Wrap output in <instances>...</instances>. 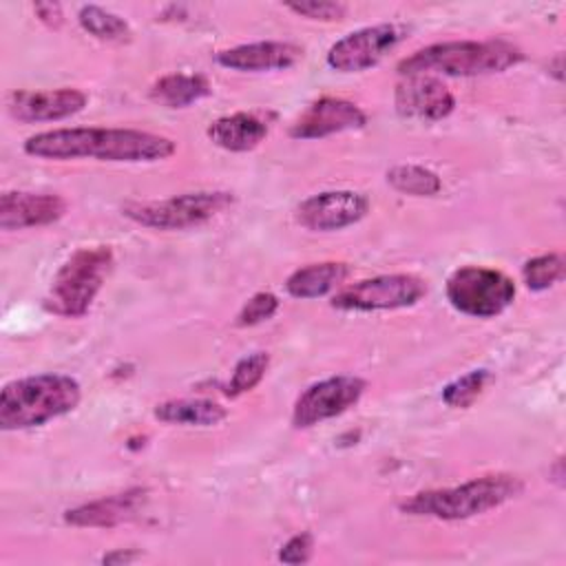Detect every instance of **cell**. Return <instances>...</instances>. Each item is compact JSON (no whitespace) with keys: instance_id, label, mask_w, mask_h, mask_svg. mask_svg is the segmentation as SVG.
Here are the masks:
<instances>
[{"instance_id":"d4e9b609","label":"cell","mask_w":566,"mask_h":566,"mask_svg":"<svg viewBox=\"0 0 566 566\" xmlns=\"http://www.w3.org/2000/svg\"><path fill=\"white\" fill-rule=\"evenodd\" d=\"M489 380H491V371L489 369H471L464 376H460V378L451 380L449 385H444L442 400L449 407L467 409V407H471L480 398V394L484 391Z\"/></svg>"},{"instance_id":"6da1fadb","label":"cell","mask_w":566,"mask_h":566,"mask_svg":"<svg viewBox=\"0 0 566 566\" xmlns=\"http://www.w3.org/2000/svg\"><path fill=\"white\" fill-rule=\"evenodd\" d=\"M24 153L40 159H99V161H159L175 153L170 137L137 128L75 126L35 133L24 142Z\"/></svg>"},{"instance_id":"9a60e30c","label":"cell","mask_w":566,"mask_h":566,"mask_svg":"<svg viewBox=\"0 0 566 566\" xmlns=\"http://www.w3.org/2000/svg\"><path fill=\"white\" fill-rule=\"evenodd\" d=\"M64 212L66 201L60 195L4 192L0 197V228L7 232L55 223Z\"/></svg>"},{"instance_id":"30bf717a","label":"cell","mask_w":566,"mask_h":566,"mask_svg":"<svg viewBox=\"0 0 566 566\" xmlns=\"http://www.w3.org/2000/svg\"><path fill=\"white\" fill-rule=\"evenodd\" d=\"M365 387L367 382L358 376H332L310 385L294 402L292 424L296 429H310L345 413L360 400Z\"/></svg>"},{"instance_id":"3957f363","label":"cell","mask_w":566,"mask_h":566,"mask_svg":"<svg viewBox=\"0 0 566 566\" xmlns=\"http://www.w3.org/2000/svg\"><path fill=\"white\" fill-rule=\"evenodd\" d=\"M524 53L506 40L438 42L418 49L398 64L400 75H453L473 77L506 71L522 62Z\"/></svg>"},{"instance_id":"e0dca14e","label":"cell","mask_w":566,"mask_h":566,"mask_svg":"<svg viewBox=\"0 0 566 566\" xmlns=\"http://www.w3.org/2000/svg\"><path fill=\"white\" fill-rule=\"evenodd\" d=\"M146 502L144 489H126L122 493H113L64 513V522L73 526H88V528H111L122 522L133 520Z\"/></svg>"},{"instance_id":"f546056e","label":"cell","mask_w":566,"mask_h":566,"mask_svg":"<svg viewBox=\"0 0 566 566\" xmlns=\"http://www.w3.org/2000/svg\"><path fill=\"white\" fill-rule=\"evenodd\" d=\"M38 18L51 27H57L62 22V7L57 2H38L33 7Z\"/></svg>"},{"instance_id":"603a6c76","label":"cell","mask_w":566,"mask_h":566,"mask_svg":"<svg viewBox=\"0 0 566 566\" xmlns=\"http://www.w3.org/2000/svg\"><path fill=\"white\" fill-rule=\"evenodd\" d=\"M387 184L398 192L413 197H433L442 190L440 177L433 170L416 164H400L387 170Z\"/></svg>"},{"instance_id":"2e32d148","label":"cell","mask_w":566,"mask_h":566,"mask_svg":"<svg viewBox=\"0 0 566 566\" xmlns=\"http://www.w3.org/2000/svg\"><path fill=\"white\" fill-rule=\"evenodd\" d=\"M301 55H303L301 46H296L292 42L265 40V42H252V44H239L232 49H223L214 55V60L230 71L263 73V71L290 69L301 60Z\"/></svg>"},{"instance_id":"44dd1931","label":"cell","mask_w":566,"mask_h":566,"mask_svg":"<svg viewBox=\"0 0 566 566\" xmlns=\"http://www.w3.org/2000/svg\"><path fill=\"white\" fill-rule=\"evenodd\" d=\"M210 91V82L199 73H170L153 84L150 99L166 108H186L208 97Z\"/></svg>"},{"instance_id":"52a82bcc","label":"cell","mask_w":566,"mask_h":566,"mask_svg":"<svg viewBox=\"0 0 566 566\" xmlns=\"http://www.w3.org/2000/svg\"><path fill=\"white\" fill-rule=\"evenodd\" d=\"M449 303L475 318H491L502 314L515 298V283L495 268L462 265L447 279Z\"/></svg>"},{"instance_id":"4dcf8cb0","label":"cell","mask_w":566,"mask_h":566,"mask_svg":"<svg viewBox=\"0 0 566 566\" xmlns=\"http://www.w3.org/2000/svg\"><path fill=\"white\" fill-rule=\"evenodd\" d=\"M137 557H139L137 551L126 548V551H113V553L104 555L102 562H104V564H130V562H135Z\"/></svg>"},{"instance_id":"f1b7e54d","label":"cell","mask_w":566,"mask_h":566,"mask_svg":"<svg viewBox=\"0 0 566 566\" xmlns=\"http://www.w3.org/2000/svg\"><path fill=\"white\" fill-rule=\"evenodd\" d=\"M314 539L310 533H296L292 535L279 551V559L283 564H305L312 557Z\"/></svg>"},{"instance_id":"7c38bea8","label":"cell","mask_w":566,"mask_h":566,"mask_svg":"<svg viewBox=\"0 0 566 566\" xmlns=\"http://www.w3.org/2000/svg\"><path fill=\"white\" fill-rule=\"evenodd\" d=\"M367 122L365 113L349 99L321 97L312 102L290 126L294 139H321L345 130L363 128Z\"/></svg>"},{"instance_id":"484cf974","label":"cell","mask_w":566,"mask_h":566,"mask_svg":"<svg viewBox=\"0 0 566 566\" xmlns=\"http://www.w3.org/2000/svg\"><path fill=\"white\" fill-rule=\"evenodd\" d=\"M522 276L528 290L542 292L564 279V256L557 252L533 256L524 263Z\"/></svg>"},{"instance_id":"4316f807","label":"cell","mask_w":566,"mask_h":566,"mask_svg":"<svg viewBox=\"0 0 566 566\" xmlns=\"http://www.w3.org/2000/svg\"><path fill=\"white\" fill-rule=\"evenodd\" d=\"M279 310V298L272 292H256L245 301V305L237 314V325L239 327H252L259 325L268 318H272Z\"/></svg>"},{"instance_id":"9c48e42d","label":"cell","mask_w":566,"mask_h":566,"mask_svg":"<svg viewBox=\"0 0 566 566\" xmlns=\"http://www.w3.org/2000/svg\"><path fill=\"white\" fill-rule=\"evenodd\" d=\"M407 38V27L382 22L356 29L336 40L327 51V64L340 73H358L376 66L389 51Z\"/></svg>"},{"instance_id":"5bb4252c","label":"cell","mask_w":566,"mask_h":566,"mask_svg":"<svg viewBox=\"0 0 566 566\" xmlns=\"http://www.w3.org/2000/svg\"><path fill=\"white\" fill-rule=\"evenodd\" d=\"M9 113L24 124L57 122L80 113L86 106V93L77 88H49V91H15L9 95Z\"/></svg>"},{"instance_id":"277c9868","label":"cell","mask_w":566,"mask_h":566,"mask_svg":"<svg viewBox=\"0 0 566 566\" xmlns=\"http://www.w3.org/2000/svg\"><path fill=\"white\" fill-rule=\"evenodd\" d=\"M524 484L511 473H489L449 489L420 491L400 502V511L416 517L467 520L517 497Z\"/></svg>"},{"instance_id":"ba28073f","label":"cell","mask_w":566,"mask_h":566,"mask_svg":"<svg viewBox=\"0 0 566 566\" xmlns=\"http://www.w3.org/2000/svg\"><path fill=\"white\" fill-rule=\"evenodd\" d=\"M427 294V283L416 274H380L356 281L334 294L332 307L343 312L400 310L416 305Z\"/></svg>"},{"instance_id":"ac0fdd59","label":"cell","mask_w":566,"mask_h":566,"mask_svg":"<svg viewBox=\"0 0 566 566\" xmlns=\"http://www.w3.org/2000/svg\"><path fill=\"white\" fill-rule=\"evenodd\" d=\"M268 135V122L252 113H234L217 117L208 126V137L214 146L230 153H248Z\"/></svg>"},{"instance_id":"8992f818","label":"cell","mask_w":566,"mask_h":566,"mask_svg":"<svg viewBox=\"0 0 566 566\" xmlns=\"http://www.w3.org/2000/svg\"><path fill=\"white\" fill-rule=\"evenodd\" d=\"M234 201L228 190H197L159 201H130L122 214L153 230H188L221 214Z\"/></svg>"},{"instance_id":"8fae6325","label":"cell","mask_w":566,"mask_h":566,"mask_svg":"<svg viewBox=\"0 0 566 566\" xmlns=\"http://www.w3.org/2000/svg\"><path fill=\"white\" fill-rule=\"evenodd\" d=\"M369 210V199L358 190H325L296 206V221L312 232H334L358 223Z\"/></svg>"},{"instance_id":"ffe728a7","label":"cell","mask_w":566,"mask_h":566,"mask_svg":"<svg viewBox=\"0 0 566 566\" xmlns=\"http://www.w3.org/2000/svg\"><path fill=\"white\" fill-rule=\"evenodd\" d=\"M153 413L161 422L181 424V427H214L228 416L226 407L206 398L166 400V402H159Z\"/></svg>"},{"instance_id":"4fadbf2b","label":"cell","mask_w":566,"mask_h":566,"mask_svg":"<svg viewBox=\"0 0 566 566\" xmlns=\"http://www.w3.org/2000/svg\"><path fill=\"white\" fill-rule=\"evenodd\" d=\"M394 104L402 117L438 122L451 115L455 97L433 75H407V80L396 86Z\"/></svg>"},{"instance_id":"5b68a950","label":"cell","mask_w":566,"mask_h":566,"mask_svg":"<svg viewBox=\"0 0 566 566\" xmlns=\"http://www.w3.org/2000/svg\"><path fill=\"white\" fill-rule=\"evenodd\" d=\"M111 265L113 252L106 245L75 250L55 272L44 307L64 318L84 316L102 290Z\"/></svg>"},{"instance_id":"d6986e66","label":"cell","mask_w":566,"mask_h":566,"mask_svg":"<svg viewBox=\"0 0 566 566\" xmlns=\"http://www.w3.org/2000/svg\"><path fill=\"white\" fill-rule=\"evenodd\" d=\"M349 276V265L343 261H321L294 270L285 279V290L294 298H318L336 290Z\"/></svg>"},{"instance_id":"83f0119b","label":"cell","mask_w":566,"mask_h":566,"mask_svg":"<svg viewBox=\"0 0 566 566\" xmlns=\"http://www.w3.org/2000/svg\"><path fill=\"white\" fill-rule=\"evenodd\" d=\"M290 11L296 15L310 18V20H321V22H334L340 20L347 13V7L343 2H332V0H305V2H287L285 4Z\"/></svg>"},{"instance_id":"cb8c5ba5","label":"cell","mask_w":566,"mask_h":566,"mask_svg":"<svg viewBox=\"0 0 566 566\" xmlns=\"http://www.w3.org/2000/svg\"><path fill=\"white\" fill-rule=\"evenodd\" d=\"M268 367H270V354L268 352H254V354L243 356L232 369V376L226 385V396L237 398L241 394L252 391L263 380Z\"/></svg>"},{"instance_id":"7a4b0ae2","label":"cell","mask_w":566,"mask_h":566,"mask_svg":"<svg viewBox=\"0 0 566 566\" xmlns=\"http://www.w3.org/2000/svg\"><path fill=\"white\" fill-rule=\"evenodd\" d=\"M82 387L66 374H35L11 380L0 391V427L4 431L42 427L73 411Z\"/></svg>"},{"instance_id":"7402d4cb","label":"cell","mask_w":566,"mask_h":566,"mask_svg":"<svg viewBox=\"0 0 566 566\" xmlns=\"http://www.w3.org/2000/svg\"><path fill=\"white\" fill-rule=\"evenodd\" d=\"M77 20L86 33L102 42H128L130 27L117 13H111L97 4H84L77 13Z\"/></svg>"}]
</instances>
